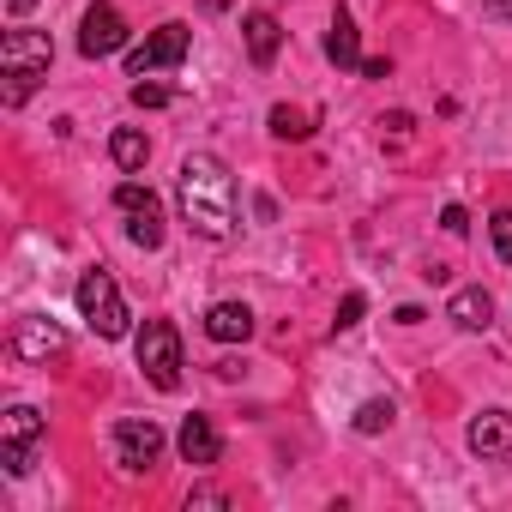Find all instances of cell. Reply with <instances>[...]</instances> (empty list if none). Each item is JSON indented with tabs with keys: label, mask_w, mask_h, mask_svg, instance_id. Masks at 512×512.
I'll list each match as a JSON object with an SVG mask.
<instances>
[{
	"label": "cell",
	"mask_w": 512,
	"mask_h": 512,
	"mask_svg": "<svg viewBox=\"0 0 512 512\" xmlns=\"http://www.w3.org/2000/svg\"><path fill=\"white\" fill-rule=\"evenodd\" d=\"M175 187H181V217H187L193 235H205V241H229L235 235V175H229L223 157H211V151L181 157V181Z\"/></svg>",
	"instance_id": "cell-1"
},
{
	"label": "cell",
	"mask_w": 512,
	"mask_h": 512,
	"mask_svg": "<svg viewBox=\"0 0 512 512\" xmlns=\"http://www.w3.org/2000/svg\"><path fill=\"white\" fill-rule=\"evenodd\" d=\"M73 302H79V314H85V326H91L97 338H127V302H121V290H115V278H109L103 266L79 278Z\"/></svg>",
	"instance_id": "cell-2"
},
{
	"label": "cell",
	"mask_w": 512,
	"mask_h": 512,
	"mask_svg": "<svg viewBox=\"0 0 512 512\" xmlns=\"http://www.w3.org/2000/svg\"><path fill=\"white\" fill-rule=\"evenodd\" d=\"M133 356H139V368H145V380H151L157 392H175V386H181V338H175L169 320H145Z\"/></svg>",
	"instance_id": "cell-3"
},
{
	"label": "cell",
	"mask_w": 512,
	"mask_h": 512,
	"mask_svg": "<svg viewBox=\"0 0 512 512\" xmlns=\"http://www.w3.org/2000/svg\"><path fill=\"white\" fill-rule=\"evenodd\" d=\"M43 434H49V422L31 404H13L7 416H0V464H7V476H25L31 470V452H37Z\"/></svg>",
	"instance_id": "cell-4"
},
{
	"label": "cell",
	"mask_w": 512,
	"mask_h": 512,
	"mask_svg": "<svg viewBox=\"0 0 512 512\" xmlns=\"http://www.w3.org/2000/svg\"><path fill=\"white\" fill-rule=\"evenodd\" d=\"M163 458V428L151 416H121L115 422V464L121 470H151Z\"/></svg>",
	"instance_id": "cell-5"
},
{
	"label": "cell",
	"mask_w": 512,
	"mask_h": 512,
	"mask_svg": "<svg viewBox=\"0 0 512 512\" xmlns=\"http://www.w3.org/2000/svg\"><path fill=\"white\" fill-rule=\"evenodd\" d=\"M181 61H187V25L169 19V25H157V31L127 55V73L145 79V73H163V67H181Z\"/></svg>",
	"instance_id": "cell-6"
},
{
	"label": "cell",
	"mask_w": 512,
	"mask_h": 512,
	"mask_svg": "<svg viewBox=\"0 0 512 512\" xmlns=\"http://www.w3.org/2000/svg\"><path fill=\"white\" fill-rule=\"evenodd\" d=\"M49 61H55V43L43 31H7L0 37V67L13 79H49Z\"/></svg>",
	"instance_id": "cell-7"
},
{
	"label": "cell",
	"mask_w": 512,
	"mask_h": 512,
	"mask_svg": "<svg viewBox=\"0 0 512 512\" xmlns=\"http://www.w3.org/2000/svg\"><path fill=\"white\" fill-rule=\"evenodd\" d=\"M121 49H127V25H121V13L109 7V0H97V7L85 13V25H79V55L85 61H109Z\"/></svg>",
	"instance_id": "cell-8"
},
{
	"label": "cell",
	"mask_w": 512,
	"mask_h": 512,
	"mask_svg": "<svg viewBox=\"0 0 512 512\" xmlns=\"http://www.w3.org/2000/svg\"><path fill=\"white\" fill-rule=\"evenodd\" d=\"M470 452L476 458H488V464H512V416L506 410H482L476 422H470Z\"/></svg>",
	"instance_id": "cell-9"
},
{
	"label": "cell",
	"mask_w": 512,
	"mask_h": 512,
	"mask_svg": "<svg viewBox=\"0 0 512 512\" xmlns=\"http://www.w3.org/2000/svg\"><path fill=\"white\" fill-rule=\"evenodd\" d=\"M61 350H67V332H61L55 320H37V314H31V320L13 326V356H19V362H49V356H61Z\"/></svg>",
	"instance_id": "cell-10"
},
{
	"label": "cell",
	"mask_w": 512,
	"mask_h": 512,
	"mask_svg": "<svg viewBox=\"0 0 512 512\" xmlns=\"http://www.w3.org/2000/svg\"><path fill=\"white\" fill-rule=\"evenodd\" d=\"M205 338H217V344H247V338H253V308H247V302H217V308H205Z\"/></svg>",
	"instance_id": "cell-11"
},
{
	"label": "cell",
	"mask_w": 512,
	"mask_h": 512,
	"mask_svg": "<svg viewBox=\"0 0 512 512\" xmlns=\"http://www.w3.org/2000/svg\"><path fill=\"white\" fill-rule=\"evenodd\" d=\"M175 446H181V458L187 464H217V452H223V440H217V428H211V416H187L181 422V434H175Z\"/></svg>",
	"instance_id": "cell-12"
},
{
	"label": "cell",
	"mask_w": 512,
	"mask_h": 512,
	"mask_svg": "<svg viewBox=\"0 0 512 512\" xmlns=\"http://www.w3.org/2000/svg\"><path fill=\"white\" fill-rule=\"evenodd\" d=\"M241 31H247V55H253V67H260V73H266V67L278 61V43H284V25H278L272 13H247V25H241Z\"/></svg>",
	"instance_id": "cell-13"
},
{
	"label": "cell",
	"mask_w": 512,
	"mask_h": 512,
	"mask_svg": "<svg viewBox=\"0 0 512 512\" xmlns=\"http://www.w3.org/2000/svg\"><path fill=\"white\" fill-rule=\"evenodd\" d=\"M446 320H452L458 332H488V326H494V302H488V290H458V296L446 302Z\"/></svg>",
	"instance_id": "cell-14"
},
{
	"label": "cell",
	"mask_w": 512,
	"mask_h": 512,
	"mask_svg": "<svg viewBox=\"0 0 512 512\" xmlns=\"http://www.w3.org/2000/svg\"><path fill=\"white\" fill-rule=\"evenodd\" d=\"M326 55L338 61V67H362V37H356V19L338 7L332 13V31H326Z\"/></svg>",
	"instance_id": "cell-15"
},
{
	"label": "cell",
	"mask_w": 512,
	"mask_h": 512,
	"mask_svg": "<svg viewBox=\"0 0 512 512\" xmlns=\"http://www.w3.org/2000/svg\"><path fill=\"white\" fill-rule=\"evenodd\" d=\"M109 157H115V169H127V175H139V169H145V157H151V145H145V133H133V127H121V133L109 139Z\"/></svg>",
	"instance_id": "cell-16"
},
{
	"label": "cell",
	"mask_w": 512,
	"mask_h": 512,
	"mask_svg": "<svg viewBox=\"0 0 512 512\" xmlns=\"http://www.w3.org/2000/svg\"><path fill=\"white\" fill-rule=\"evenodd\" d=\"M127 241L145 247V253L163 247V211H133V217H127Z\"/></svg>",
	"instance_id": "cell-17"
},
{
	"label": "cell",
	"mask_w": 512,
	"mask_h": 512,
	"mask_svg": "<svg viewBox=\"0 0 512 512\" xmlns=\"http://www.w3.org/2000/svg\"><path fill=\"white\" fill-rule=\"evenodd\" d=\"M272 133H278V139H308V133H314V115H308V109L278 103V109H272Z\"/></svg>",
	"instance_id": "cell-18"
},
{
	"label": "cell",
	"mask_w": 512,
	"mask_h": 512,
	"mask_svg": "<svg viewBox=\"0 0 512 512\" xmlns=\"http://www.w3.org/2000/svg\"><path fill=\"white\" fill-rule=\"evenodd\" d=\"M392 398H368L362 410H356V434H380V428H392Z\"/></svg>",
	"instance_id": "cell-19"
},
{
	"label": "cell",
	"mask_w": 512,
	"mask_h": 512,
	"mask_svg": "<svg viewBox=\"0 0 512 512\" xmlns=\"http://www.w3.org/2000/svg\"><path fill=\"white\" fill-rule=\"evenodd\" d=\"M115 205H121L127 217H133V211H163V205H157V193H151V187H139V181H121V187H115Z\"/></svg>",
	"instance_id": "cell-20"
},
{
	"label": "cell",
	"mask_w": 512,
	"mask_h": 512,
	"mask_svg": "<svg viewBox=\"0 0 512 512\" xmlns=\"http://www.w3.org/2000/svg\"><path fill=\"white\" fill-rule=\"evenodd\" d=\"M362 314H368V296H362V290H350V296L338 302V320H332V326H338V332H350Z\"/></svg>",
	"instance_id": "cell-21"
},
{
	"label": "cell",
	"mask_w": 512,
	"mask_h": 512,
	"mask_svg": "<svg viewBox=\"0 0 512 512\" xmlns=\"http://www.w3.org/2000/svg\"><path fill=\"white\" fill-rule=\"evenodd\" d=\"M494 253L512 266V211H500V217H494Z\"/></svg>",
	"instance_id": "cell-22"
},
{
	"label": "cell",
	"mask_w": 512,
	"mask_h": 512,
	"mask_svg": "<svg viewBox=\"0 0 512 512\" xmlns=\"http://www.w3.org/2000/svg\"><path fill=\"white\" fill-rule=\"evenodd\" d=\"M133 103H139V109H163V103H169V85H145V79H139V85H133Z\"/></svg>",
	"instance_id": "cell-23"
},
{
	"label": "cell",
	"mask_w": 512,
	"mask_h": 512,
	"mask_svg": "<svg viewBox=\"0 0 512 512\" xmlns=\"http://www.w3.org/2000/svg\"><path fill=\"white\" fill-rule=\"evenodd\" d=\"M440 229H446V235H464V229H470L464 205H446V211H440Z\"/></svg>",
	"instance_id": "cell-24"
},
{
	"label": "cell",
	"mask_w": 512,
	"mask_h": 512,
	"mask_svg": "<svg viewBox=\"0 0 512 512\" xmlns=\"http://www.w3.org/2000/svg\"><path fill=\"white\" fill-rule=\"evenodd\" d=\"M482 13L500 19V25H512V0H482Z\"/></svg>",
	"instance_id": "cell-25"
},
{
	"label": "cell",
	"mask_w": 512,
	"mask_h": 512,
	"mask_svg": "<svg viewBox=\"0 0 512 512\" xmlns=\"http://www.w3.org/2000/svg\"><path fill=\"white\" fill-rule=\"evenodd\" d=\"M31 7H37V0H7V13H13V19H19V13H31Z\"/></svg>",
	"instance_id": "cell-26"
},
{
	"label": "cell",
	"mask_w": 512,
	"mask_h": 512,
	"mask_svg": "<svg viewBox=\"0 0 512 512\" xmlns=\"http://www.w3.org/2000/svg\"><path fill=\"white\" fill-rule=\"evenodd\" d=\"M205 7H211V13H223V7H229V0H205Z\"/></svg>",
	"instance_id": "cell-27"
}]
</instances>
